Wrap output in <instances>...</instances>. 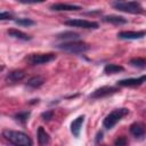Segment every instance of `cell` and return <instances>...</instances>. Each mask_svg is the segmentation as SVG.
<instances>
[{
	"instance_id": "obj_2",
	"label": "cell",
	"mask_w": 146,
	"mask_h": 146,
	"mask_svg": "<svg viewBox=\"0 0 146 146\" xmlns=\"http://www.w3.org/2000/svg\"><path fill=\"white\" fill-rule=\"evenodd\" d=\"M56 48L62 51L68 52V54L78 55V54H83V52L88 51L90 49V46L88 43H86L84 41L76 40V41H70V42H62V43L57 44Z\"/></svg>"
},
{
	"instance_id": "obj_25",
	"label": "cell",
	"mask_w": 146,
	"mask_h": 146,
	"mask_svg": "<svg viewBox=\"0 0 146 146\" xmlns=\"http://www.w3.org/2000/svg\"><path fill=\"white\" fill-rule=\"evenodd\" d=\"M0 19L1 21H11V19H14V16H13V14H10V13H8V11H2V13H0Z\"/></svg>"
},
{
	"instance_id": "obj_13",
	"label": "cell",
	"mask_w": 146,
	"mask_h": 146,
	"mask_svg": "<svg viewBox=\"0 0 146 146\" xmlns=\"http://www.w3.org/2000/svg\"><path fill=\"white\" fill-rule=\"evenodd\" d=\"M56 38L58 40H63L64 42H70V41L79 40L80 39V34L76 33V32H73V31H65V32H62V33L57 34Z\"/></svg>"
},
{
	"instance_id": "obj_16",
	"label": "cell",
	"mask_w": 146,
	"mask_h": 146,
	"mask_svg": "<svg viewBox=\"0 0 146 146\" xmlns=\"http://www.w3.org/2000/svg\"><path fill=\"white\" fill-rule=\"evenodd\" d=\"M7 34L9 36H11V38H15V39H18V40H23V41H29V40L32 39L31 35H29V34H26V33H24V32H22L19 30H16V29L8 30Z\"/></svg>"
},
{
	"instance_id": "obj_17",
	"label": "cell",
	"mask_w": 146,
	"mask_h": 146,
	"mask_svg": "<svg viewBox=\"0 0 146 146\" xmlns=\"http://www.w3.org/2000/svg\"><path fill=\"white\" fill-rule=\"evenodd\" d=\"M103 21L106 22V23L114 24V25H122V24H127L128 23V19L127 18H124L122 16H116V15L105 16V17H103Z\"/></svg>"
},
{
	"instance_id": "obj_7",
	"label": "cell",
	"mask_w": 146,
	"mask_h": 146,
	"mask_svg": "<svg viewBox=\"0 0 146 146\" xmlns=\"http://www.w3.org/2000/svg\"><path fill=\"white\" fill-rule=\"evenodd\" d=\"M65 25L68 26H73V27H80V29H92L96 30L99 27L97 22L94 21H87V19H81V18H76V19H68L64 22Z\"/></svg>"
},
{
	"instance_id": "obj_24",
	"label": "cell",
	"mask_w": 146,
	"mask_h": 146,
	"mask_svg": "<svg viewBox=\"0 0 146 146\" xmlns=\"http://www.w3.org/2000/svg\"><path fill=\"white\" fill-rule=\"evenodd\" d=\"M52 117H54V111L52 110H49V111H46V112L41 113V119L43 121H50Z\"/></svg>"
},
{
	"instance_id": "obj_20",
	"label": "cell",
	"mask_w": 146,
	"mask_h": 146,
	"mask_svg": "<svg viewBox=\"0 0 146 146\" xmlns=\"http://www.w3.org/2000/svg\"><path fill=\"white\" fill-rule=\"evenodd\" d=\"M30 115H31V112H30V111H23V112L16 113V114L14 115V119H15L16 121H18L19 123L24 124V123H26V121L29 120Z\"/></svg>"
},
{
	"instance_id": "obj_4",
	"label": "cell",
	"mask_w": 146,
	"mask_h": 146,
	"mask_svg": "<svg viewBox=\"0 0 146 146\" xmlns=\"http://www.w3.org/2000/svg\"><path fill=\"white\" fill-rule=\"evenodd\" d=\"M112 6L116 10L124 11V13H130V14H140V13L144 11L141 5L137 1H128V2L116 1V2H113Z\"/></svg>"
},
{
	"instance_id": "obj_27",
	"label": "cell",
	"mask_w": 146,
	"mask_h": 146,
	"mask_svg": "<svg viewBox=\"0 0 146 146\" xmlns=\"http://www.w3.org/2000/svg\"><path fill=\"white\" fill-rule=\"evenodd\" d=\"M100 146H106V145H100Z\"/></svg>"
},
{
	"instance_id": "obj_14",
	"label": "cell",
	"mask_w": 146,
	"mask_h": 146,
	"mask_svg": "<svg viewBox=\"0 0 146 146\" xmlns=\"http://www.w3.org/2000/svg\"><path fill=\"white\" fill-rule=\"evenodd\" d=\"M25 78V72L23 70H14L11 72H9L6 75V80L8 82H18L21 80H23Z\"/></svg>"
},
{
	"instance_id": "obj_5",
	"label": "cell",
	"mask_w": 146,
	"mask_h": 146,
	"mask_svg": "<svg viewBox=\"0 0 146 146\" xmlns=\"http://www.w3.org/2000/svg\"><path fill=\"white\" fill-rule=\"evenodd\" d=\"M31 65H42L47 64L54 59H56V55L52 52H46V54H30L25 58Z\"/></svg>"
},
{
	"instance_id": "obj_19",
	"label": "cell",
	"mask_w": 146,
	"mask_h": 146,
	"mask_svg": "<svg viewBox=\"0 0 146 146\" xmlns=\"http://www.w3.org/2000/svg\"><path fill=\"white\" fill-rule=\"evenodd\" d=\"M44 83V79L43 78H41V76H33V78H31L29 81H27V86L29 87H31V88H39V87H41L42 84Z\"/></svg>"
},
{
	"instance_id": "obj_3",
	"label": "cell",
	"mask_w": 146,
	"mask_h": 146,
	"mask_svg": "<svg viewBox=\"0 0 146 146\" xmlns=\"http://www.w3.org/2000/svg\"><path fill=\"white\" fill-rule=\"evenodd\" d=\"M129 113V110L125 107H121V108H115L114 111H112L110 114L106 115V117L103 121V125L105 129H112L121 119H123L127 114Z\"/></svg>"
},
{
	"instance_id": "obj_9",
	"label": "cell",
	"mask_w": 146,
	"mask_h": 146,
	"mask_svg": "<svg viewBox=\"0 0 146 146\" xmlns=\"http://www.w3.org/2000/svg\"><path fill=\"white\" fill-rule=\"evenodd\" d=\"M117 36L123 40H137L146 36V31H121L117 33Z\"/></svg>"
},
{
	"instance_id": "obj_1",
	"label": "cell",
	"mask_w": 146,
	"mask_h": 146,
	"mask_svg": "<svg viewBox=\"0 0 146 146\" xmlns=\"http://www.w3.org/2000/svg\"><path fill=\"white\" fill-rule=\"evenodd\" d=\"M2 136L14 146H32L33 145L31 137L23 131L6 129L2 131Z\"/></svg>"
},
{
	"instance_id": "obj_22",
	"label": "cell",
	"mask_w": 146,
	"mask_h": 146,
	"mask_svg": "<svg viewBox=\"0 0 146 146\" xmlns=\"http://www.w3.org/2000/svg\"><path fill=\"white\" fill-rule=\"evenodd\" d=\"M15 23L21 26H32L35 24V22L31 18H18V19H15Z\"/></svg>"
},
{
	"instance_id": "obj_12",
	"label": "cell",
	"mask_w": 146,
	"mask_h": 146,
	"mask_svg": "<svg viewBox=\"0 0 146 146\" xmlns=\"http://www.w3.org/2000/svg\"><path fill=\"white\" fill-rule=\"evenodd\" d=\"M84 119H86L84 115H80V116H78V117L71 123V132L73 133L74 137H79V136H80V131H81L82 124H83V122H84Z\"/></svg>"
},
{
	"instance_id": "obj_8",
	"label": "cell",
	"mask_w": 146,
	"mask_h": 146,
	"mask_svg": "<svg viewBox=\"0 0 146 146\" xmlns=\"http://www.w3.org/2000/svg\"><path fill=\"white\" fill-rule=\"evenodd\" d=\"M129 130L130 133L137 139H143L146 136V125L143 122H133Z\"/></svg>"
},
{
	"instance_id": "obj_18",
	"label": "cell",
	"mask_w": 146,
	"mask_h": 146,
	"mask_svg": "<svg viewBox=\"0 0 146 146\" xmlns=\"http://www.w3.org/2000/svg\"><path fill=\"white\" fill-rule=\"evenodd\" d=\"M123 71H124V67L117 64H107L104 67V72L106 74H115L119 72H123Z\"/></svg>"
},
{
	"instance_id": "obj_15",
	"label": "cell",
	"mask_w": 146,
	"mask_h": 146,
	"mask_svg": "<svg viewBox=\"0 0 146 146\" xmlns=\"http://www.w3.org/2000/svg\"><path fill=\"white\" fill-rule=\"evenodd\" d=\"M38 141H39V145L40 146H46L50 143V136L49 133L43 129V127H39L38 128Z\"/></svg>"
},
{
	"instance_id": "obj_26",
	"label": "cell",
	"mask_w": 146,
	"mask_h": 146,
	"mask_svg": "<svg viewBox=\"0 0 146 146\" xmlns=\"http://www.w3.org/2000/svg\"><path fill=\"white\" fill-rule=\"evenodd\" d=\"M102 138H103V132H102V131H99V132L97 133V137H96V143L98 144V143L102 140Z\"/></svg>"
},
{
	"instance_id": "obj_10",
	"label": "cell",
	"mask_w": 146,
	"mask_h": 146,
	"mask_svg": "<svg viewBox=\"0 0 146 146\" xmlns=\"http://www.w3.org/2000/svg\"><path fill=\"white\" fill-rule=\"evenodd\" d=\"M146 82V74L141 75L139 78H130V79H123L117 81V86L120 87H138Z\"/></svg>"
},
{
	"instance_id": "obj_21",
	"label": "cell",
	"mask_w": 146,
	"mask_h": 146,
	"mask_svg": "<svg viewBox=\"0 0 146 146\" xmlns=\"http://www.w3.org/2000/svg\"><path fill=\"white\" fill-rule=\"evenodd\" d=\"M129 63H130L133 67H137V68H145V67H146V59H145V58H141V57L131 58Z\"/></svg>"
},
{
	"instance_id": "obj_23",
	"label": "cell",
	"mask_w": 146,
	"mask_h": 146,
	"mask_svg": "<svg viewBox=\"0 0 146 146\" xmlns=\"http://www.w3.org/2000/svg\"><path fill=\"white\" fill-rule=\"evenodd\" d=\"M114 146H128V139L125 136H120L114 140Z\"/></svg>"
},
{
	"instance_id": "obj_6",
	"label": "cell",
	"mask_w": 146,
	"mask_h": 146,
	"mask_svg": "<svg viewBox=\"0 0 146 146\" xmlns=\"http://www.w3.org/2000/svg\"><path fill=\"white\" fill-rule=\"evenodd\" d=\"M117 91H120V89H119L117 87L104 86V87H100V88L94 90V91L89 95V98H90V99H100V98H104V97L114 95V94H116Z\"/></svg>"
},
{
	"instance_id": "obj_11",
	"label": "cell",
	"mask_w": 146,
	"mask_h": 146,
	"mask_svg": "<svg viewBox=\"0 0 146 146\" xmlns=\"http://www.w3.org/2000/svg\"><path fill=\"white\" fill-rule=\"evenodd\" d=\"M51 10L55 11H72V10H80L81 7L76 6V5H71V3H63V2H58V3H54L50 6Z\"/></svg>"
}]
</instances>
